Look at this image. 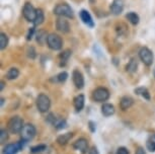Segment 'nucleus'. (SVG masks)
I'll list each match as a JSON object with an SVG mask.
<instances>
[{
    "label": "nucleus",
    "instance_id": "39448f33",
    "mask_svg": "<svg viewBox=\"0 0 155 154\" xmlns=\"http://www.w3.org/2000/svg\"><path fill=\"white\" fill-rule=\"evenodd\" d=\"M36 134H37V129L33 124L25 125L22 128V130H21V132H20L21 139L25 141H27V142L33 140V139L35 138V136H36Z\"/></svg>",
    "mask_w": 155,
    "mask_h": 154
},
{
    "label": "nucleus",
    "instance_id": "c9c22d12",
    "mask_svg": "<svg viewBox=\"0 0 155 154\" xmlns=\"http://www.w3.org/2000/svg\"><path fill=\"white\" fill-rule=\"evenodd\" d=\"M88 124H89V128H90V131H91V132H95V124L93 123L92 121H90Z\"/></svg>",
    "mask_w": 155,
    "mask_h": 154
},
{
    "label": "nucleus",
    "instance_id": "dca6fc26",
    "mask_svg": "<svg viewBox=\"0 0 155 154\" xmlns=\"http://www.w3.org/2000/svg\"><path fill=\"white\" fill-rule=\"evenodd\" d=\"M84 103H85V98H84L83 94L77 95V97L74 98V107L77 112L82 111V109L84 107Z\"/></svg>",
    "mask_w": 155,
    "mask_h": 154
},
{
    "label": "nucleus",
    "instance_id": "c85d7f7f",
    "mask_svg": "<svg viewBox=\"0 0 155 154\" xmlns=\"http://www.w3.org/2000/svg\"><path fill=\"white\" fill-rule=\"evenodd\" d=\"M137 66H138L137 65V62L134 59H132L127 65V71L131 72V73H132V72H135L137 70Z\"/></svg>",
    "mask_w": 155,
    "mask_h": 154
},
{
    "label": "nucleus",
    "instance_id": "58836bf2",
    "mask_svg": "<svg viewBox=\"0 0 155 154\" xmlns=\"http://www.w3.org/2000/svg\"><path fill=\"white\" fill-rule=\"evenodd\" d=\"M4 103V98H1V106H3Z\"/></svg>",
    "mask_w": 155,
    "mask_h": 154
},
{
    "label": "nucleus",
    "instance_id": "e433bc0d",
    "mask_svg": "<svg viewBox=\"0 0 155 154\" xmlns=\"http://www.w3.org/2000/svg\"><path fill=\"white\" fill-rule=\"evenodd\" d=\"M135 154H146V152H145V150L143 149L142 147H139L138 149L136 150V153Z\"/></svg>",
    "mask_w": 155,
    "mask_h": 154
},
{
    "label": "nucleus",
    "instance_id": "cd10ccee",
    "mask_svg": "<svg viewBox=\"0 0 155 154\" xmlns=\"http://www.w3.org/2000/svg\"><path fill=\"white\" fill-rule=\"evenodd\" d=\"M8 140V131L5 129L0 130V143L4 144Z\"/></svg>",
    "mask_w": 155,
    "mask_h": 154
},
{
    "label": "nucleus",
    "instance_id": "a211bd4d",
    "mask_svg": "<svg viewBox=\"0 0 155 154\" xmlns=\"http://www.w3.org/2000/svg\"><path fill=\"white\" fill-rule=\"evenodd\" d=\"M48 36H49V34H47V31H43V30L39 31L37 33V34H36V40L41 46H43V45H45V43H47Z\"/></svg>",
    "mask_w": 155,
    "mask_h": 154
},
{
    "label": "nucleus",
    "instance_id": "7c9ffc66",
    "mask_svg": "<svg viewBox=\"0 0 155 154\" xmlns=\"http://www.w3.org/2000/svg\"><path fill=\"white\" fill-rule=\"evenodd\" d=\"M67 78H68V73L65 71L61 72V73H59L56 76V80L59 81V82H65V81L67 80Z\"/></svg>",
    "mask_w": 155,
    "mask_h": 154
},
{
    "label": "nucleus",
    "instance_id": "aec40b11",
    "mask_svg": "<svg viewBox=\"0 0 155 154\" xmlns=\"http://www.w3.org/2000/svg\"><path fill=\"white\" fill-rule=\"evenodd\" d=\"M71 53H72V52L70 50H65V51L62 52V53L60 54L59 59H60V66H61V67H63V66L66 65L67 61L69 60L70 56H71Z\"/></svg>",
    "mask_w": 155,
    "mask_h": 154
},
{
    "label": "nucleus",
    "instance_id": "9b49d317",
    "mask_svg": "<svg viewBox=\"0 0 155 154\" xmlns=\"http://www.w3.org/2000/svg\"><path fill=\"white\" fill-rule=\"evenodd\" d=\"M72 79H73V83H74V85L76 86V88L82 89L84 87V77L79 70L73 71Z\"/></svg>",
    "mask_w": 155,
    "mask_h": 154
},
{
    "label": "nucleus",
    "instance_id": "c756f323",
    "mask_svg": "<svg viewBox=\"0 0 155 154\" xmlns=\"http://www.w3.org/2000/svg\"><path fill=\"white\" fill-rule=\"evenodd\" d=\"M27 55L28 57L30 58V59L34 60L35 58L37 57V53H36V50H35V48L33 46H30V47H28V50H27Z\"/></svg>",
    "mask_w": 155,
    "mask_h": 154
},
{
    "label": "nucleus",
    "instance_id": "ddd939ff",
    "mask_svg": "<svg viewBox=\"0 0 155 154\" xmlns=\"http://www.w3.org/2000/svg\"><path fill=\"white\" fill-rule=\"evenodd\" d=\"M110 12L115 14V15L121 14L123 10H124V2H123V0H114L113 3L110 4Z\"/></svg>",
    "mask_w": 155,
    "mask_h": 154
},
{
    "label": "nucleus",
    "instance_id": "4468645a",
    "mask_svg": "<svg viewBox=\"0 0 155 154\" xmlns=\"http://www.w3.org/2000/svg\"><path fill=\"white\" fill-rule=\"evenodd\" d=\"M79 15H80V18H81V20H82V22L84 25H86L87 27H89V28L94 27V22H93L92 17L87 10L82 9L79 12Z\"/></svg>",
    "mask_w": 155,
    "mask_h": 154
},
{
    "label": "nucleus",
    "instance_id": "2f4dec72",
    "mask_svg": "<svg viewBox=\"0 0 155 154\" xmlns=\"http://www.w3.org/2000/svg\"><path fill=\"white\" fill-rule=\"evenodd\" d=\"M146 147L150 152H155V141H153L152 139L148 140L147 143H146Z\"/></svg>",
    "mask_w": 155,
    "mask_h": 154
},
{
    "label": "nucleus",
    "instance_id": "4c0bfd02",
    "mask_svg": "<svg viewBox=\"0 0 155 154\" xmlns=\"http://www.w3.org/2000/svg\"><path fill=\"white\" fill-rule=\"evenodd\" d=\"M4 85H5V82H4V81H1V86H0V89H1V91L3 90Z\"/></svg>",
    "mask_w": 155,
    "mask_h": 154
},
{
    "label": "nucleus",
    "instance_id": "b1692460",
    "mask_svg": "<svg viewBox=\"0 0 155 154\" xmlns=\"http://www.w3.org/2000/svg\"><path fill=\"white\" fill-rule=\"evenodd\" d=\"M135 93L142 95V97H144L145 100H150V94H149V91L147 90V88H145V87H138V88H136L135 89Z\"/></svg>",
    "mask_w": 155,
    "mask_h": 154
},
{
    "label": "nucleus",
    "instance_id": "5701e85b",
    "mask_svg": "<svg viewBox=\"0 0 155 154\" xmlns=\"http://www.w3.org/2000/svg\"><path fill=\"white\" fill-rule=\"evenodd\" d=\"M19 75V71L18 69L15 68V67H12L10 68L9 70L6 72V78L8 80H13V79H16Z\"/></svg>",
    "mask_w": 155,
    "mask_h": 154
},
{
    "label": "nucleus",
    "instance_id": "a19ab883",
    "mask_svg": "<svg viewBox=\"0 0 155 154\" xmlns=\"http://www.w3.org/2000/svg\"><path fill=\"white\" fill-rule=\"evenodd\" d=\"M153 73H154V77H155V69H154V72H153Z\"/></svg>",
    "mask_w": 155,
    "mask_h": 154
},
{
    "label": "nucleus",
    "instance_id": "72a5a7b5",
    "mask_svg": "<svg viewBox=\"0 0 155 154\" xmlns=\"http://www.w3.org/2000/svg\"><path fill=\"white\" fill-rule=\"evenodd\" d=\"M34 34H35V28H31V30L28 31V34H27V40L31 41V39H33Z\"/></svg>",
    "mask_w": 155,
    "mask_h": 154
},
{
    "label": "nucleus",
    "instance_id": "473e14b6",
    "mask_svg": "<svg viewBox=\"0 0 155 154\" xmlns=\"http://www.w3.org/2000/svg\"><path fill=\"white\" fill-rule=\"evenodd\" d=\"M116 154H129V151L126 147H120L118 150H117Z\"/></svg>",
    "mask_w": 155,
    "mask_h": 154
},
{
    "label": "nucleus",
    "instance_id": "423d86ee",
    "mask_svg": "<svg viewBox=\"0 0 155 154\" xmlns=\"http://www.w3.org/2000/svg\"><path fill=\"white\" fill-rule=\"evenodd\" d=\"M92 98L97 103L107 101L110 98V91L104 87H97L92 92Z\"/></svg>",
    "mask_w": 155,
    "mask_h": 154
},
{
    "label": "nucleus",
    "instance_id": "f257e3e1",
    "mask_svg": "<svg viewBox=\"0 0 155 154\" xmlns=\"http://www.w3.org/2000/svg\"><path fill=\"white\" fill-rule=\"evenodd\" d=\"M23 126H25V125H23V120L19 116H14V117H12L7 124L8 131H9L11 134L20 133Z\"/></svg>",
    "mask_w": 155,
    "mask_h": 154
},
{
    "label": "nucleus",
    "instance_id": "bb28decb",
    "mask_svg": "<svg viewBox=\"0 0 155 154\" xmlns=\"http://www.w3.org/2000/svg\"><path fill=\"white\" fill-rule=\"evenodd\" d=\"M47 149V146L44 144H41V145H37V146H34L31 148V152L34 153V154H37V153H41V152H44Z\"/></svg>",
    "mask_w": 155,
    "mask_h": 154
},
{
    "label": "nucleus",
    "instance_id": "4be33fe9",
    "mask_svg": "<svg viewBox=\"0 0 155 154\" xmlns=\"http://www.w3.org/2000/svg\"><path fill=\"white\" fill-rule=\"evenodd\" d=\"M45 20V14H44V11L41 9V8H38L37 9V15L36 18H35L34 24L35 25H41Z\"/></svg>",
    "mask_w": 155,
    "mask_h": 154
},
{
    "label": "nucleus",
    "instance_id": "ea45409f",
    "mask_svg": "<svg viewBox=\"0 0 155 154\" xmlns=\"http://www.w3.org/2000/svg\"><path fill=\"white\" fill-rule=\"evenodd\" d=\"M152 140H153V141H155V135L153 136V137H152Z\"/></svg>",
    "mask_w": 155,
    "mask_h": 154
},
{
    "label": "nucleus",
    "instance_id": "a878e982",
    "mask_svg": "<svg viewBox=\"0 0 155 154\" xmlns=\"http://www.w3.org/2000/svg\"><path fill=\"white\" fill-rule=\"evenodd\" d=\"M53 126L56 128V129L60 130V129H63V128L66 127V121L65 120H62V119H58L56 118L55 121L53 122Z\"/></svg>",
    "mask_w": 155,
    "mask_h": 154
},
{
    "label": "nucleus",
    "instance_id": "6e6552de",
    "mask_svg": "<svg viewBox=\"0 0 155 154\" xmlns=\"http://www.w3.org/2000/svg\"><path fill=\"white\" fill-rule=\"evenodd\" d=\"M22 14L28 21L34 22L35 18H36V15H37V9L33 6V4H31L30 2H27V3L25 4V6H23Z\"/></svg>",
    "mask_w": 155,
    "mask_h": 154
},
{
    "label": "nucleus",
    "instance_id": "f03ea898",
    "mask_svg": "<svg viewBox=\"0 0 155 154\" xmlns=\"http://www.w3.org/2000/svg\"><path fill=\"white\" fill-rule=\"evenodd\" d=\"M54 13L60 17H67V18H73L74 17V12L72 8L67 3H60L55 6Z\"/></svg>",
    "mask_w": 155,
    "mask_h": 154
},
{
    "label": "nucleus",
    "instance_id": "6ab92c4d",
    "mask_svg": "<svg viewBox=\"0 0 155 154\" xmlns=\"http://www.w3.org/2000/svg\"><path fill=\"white\" fill-rule=\"evenodd\" d=\"M72 137H73V133L68 132V133H66V134L60 135L59 137L57 138V142H58V144H60V145H66Z\"/></svg>",
    "mask_w": 155,
    "mask_h": 154
},
{
    "label": "nucleus",
    "instance_id": "7ed1b4c3",
    "mask_svg": "<svg viewBox=\"0 0 155 154\" xmlns=\"http://www.w3.org/2000/svg\"><path fill=\"white\" fill-rule=\"evenodd\" d=\"M47 45L48 47L53 51H59L62 49L63 41L61 39L60 36L56 34H50L48 36V40H47Z\"/></svg>",
    "mask_w": 155,
    "mask_h": 154
},
{
    "label": "nucleus",
    "instance_id": "f3484780",
    "mask_svg": "<svg viewBox=\"0 0 155 154\" xmlns=\"http://www.w3.org/2000/svg\"><path fill=\"white\" fill-rule=\"evenodd\" d=\"M101 114L104 117H110L115 114V106L110 103H104L101 106Z\"/></svg>",
    "mask_w": 155,
    "mask_h": 154
},
{
    "label": "nucleus",
    "instance_id": "2eb2a0df",
    "mask_svg": "<svg viewBox=\"0 0 155 154\" xmlns=\"http://www.w3.org/2000/svg\"><path fill=\"white\" fill-rule=\"evenodd\" d=\"M134 104V100L130 97H123L120 100V107L122 111H127Z\"/></svg>",
    "mask_w": 155,
    "mask_h": 154
},
{
    "label": "nucleus",
    "instance_id": "1a4fd4ad",
    "mask_svg": "<svg viewBox=\"0 0 155 154\" xmlns=\"http://www.w3.org/2000/svg\"><path fill=\"white\" fill-rule=\"evenodd\" d=\"M25 143H27V141L21 139L19 142H17L15 144H13V143L7 144L6 146L3 148V154H17V152L23 148Z\"/></svg>",
    "mask_w": 155,
    "mask_h": 154
},
{
    "label": "nucleus",
    "instance_id": "f8f14e48",
    "mask_svg": "<svg viewBox=\"0 0 155 154\" xmlns=\"http://www.w3.org/2000/svg\"><path fill=\"white\" fill-rule=\"evenodd\" d=\"M56 28L58 31L63 34L69 33V31H70V25L65 19V17H59V18L56 20Z\"/></svg>",
    "mask_w": 155,
    "mask_h": 154
},
{
    "label": "nucleus",
    "instance_id": "0eeeda50",
    "mask_svg": "<svg viewBox=\"0 0 155 154\" xmlns=\"http://www.w3.org/2000/svg\"><path fill=\"white\" fill-rule=\"evenodd\" d=\"M139 58L146 66H151L153 63V53L147 47H143L139 51Z\"/></svg>",
    "mask_w": 155,
    "mask_h": 154
},
{
    "label": "nucleus",
    "instance_id": "9d476101",
    "mask_svg": "<svg viewBox=\"0 0 155 154\" xmlns=\"http://www.w3.org/2000/svg\"><path fill=\"white\" fill-rule=\"evenodd\" d=\"M73 148H74L75 150L80 151L82 154H85V153H87V151H89L88 150V141L84 138L78 139V140H76L74 143H73Z\"/></svg>",
    "mask_w": 155,
    "mask_h": 154
},
{
    "label": "nucleus",
    "instance_id": "393cba45",
    "mask_svg": "<svg viewBox=\"0 0 155 154\" xmlns=\"http://www.w3.org/2000/svg\"><path fill=\"white\" fill-rule=\"evenodd\" d=\"M8 42H9V40H8L7 34L4 33L0 34V49H1V50H4V49L7 47Z\"/></svg>",
    "mask_w": 155,
    "mask_h": 154
},
{
    "label": "nucleus",
    "instance_id": "f704fd0d",
    "mask_svg": "<svg viewBox=\"0 0 155 154\" xmlns=\"http://www.w3.org/2000/svg\"><path fill=\"white\" fill-rule=\"evenodd\" d=\"M88 154H99V152H98L97 148L93 146V147L90 148V150L88 151Z\"/></svg>",
    "mask_w": 155,
    "mask_h": 154
},
{
    "label": "nucleus",
    "instance_id": "412c9836",
    "mask_svg": "<svg viewBox=\"0 0 155 154\" xmlns=\"http://www.w3.org/2000/svg\"><path fill=\"white\" fill-rule=\"evenodd\" d=\"M126 18H127L133 25H138L139 24V20H140V17H139L138 14H137L136 12H133V11H131V12H128L127 14H126Z\"/></svg>",
    "mask_w": 155,
    "mask_h": 154
},
{
    "label": "nucleus",
    "instance_id": "20e7f679",
    "mask_svg": "<svg viewBox=\"0 0 155 154\" xmlns=\"http://www.w3.org/2000/svg\"><path fill=\"white\" fill-rule=\"evenodd\" d=\"M37 107L41 113H47L51 107V100L48 95L41 93L37 97Z\"/></svg>",
    "mask_w": 155,
    "mask_h": 154
}]
</instances>
